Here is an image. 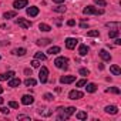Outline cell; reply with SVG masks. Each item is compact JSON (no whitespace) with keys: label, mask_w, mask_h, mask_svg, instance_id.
<instances>
[{"label":"cell","mask_w":121,"mask_h":121,"mask_svg":"<svg viewBox=\"0 0 121 121\" xmlns=\"http://www.w3.org/2000/svg\"><path fill=\"white\" fill-rule=\"evenodd\" d=\"M76 108L74 107H67V108H63V107H58L57 108V112H58V120H69V117L71 114H74Z\"/></svg>","instance_id":"1"},{"label":"cell","mask_w":121,"mask_h":121,"mask_svg":"<svg viewBox=\"0 0 121 121\" xmlns=\"http://www.w3.org/2000/svg\"><path fill=\"white\" fill-rule=\"evenodd\" d=\"M54 64L57 69H61V70H67L69 67V58L67 57H57L54 60Z\"/></svg>","instance_id":"2"},{"label":"cell","mask_w":121,"mask_h":121,"mask_svg":"<svg viewBox=\"0 0 121 121\" xmlns=\"http://www.w3.org/2000/svg\"><path fill=\"white\" fill-rule=\"evenodd\" d=\"M83 13L84 14H95V16H98V14H103L104 10L103 9H97L94 6H87V7L83 9Z\"/></svg>","instance_id":"3"},{"label":"cell","mask_w":121,"mask_h":121,"mask_svg":"<svg viewBox=\"0 0 121 121\" xmlns=\"http://www.w3.org/2000/svg\"><path fill=\"white\" fill-rule=\"evenodd\" d=\"M47 77H48V69L47 67H41L40 73H39V80L40 83H47Z\"/></svg>","instance_id":"4"},{"label":"cell","mask_w":121,"mask_h":121,"mask_svg":"<svg viewBox=\"0 0 121 121\" xmlns=\"http://www.w3.org/2000/svg\"><path fill=\"white\" fill-rule=\"evenodd\" d=\"M83 93L81 91H78V90H71L70 93H69V98L70 100H80V98H83Z\"/></svg>","instance_id":"5"},{"label":"cell","mask_w":121,"mask_h":121,"mask_svg":"<svg viewBox=\"0 0 121 121\" xmlns=\"http://www.w3.org/2000/svg\"><path fill=\"white\" fill-rule=\"evenodd\" d=\"M16 23H17L22 29H29V27L31 26V22H29V20H26V19H23V17H19V19L16 20Z\"/></svg>","instance_id":"6"},{"label":"cell","mask_w":121,"mask_h":121,"mask_svg":"<svg viewBox=\"0 0 121 121\" xmlns=\"http://www.w3.org/2000/svg\"><path fill=\"white\" fill-rule=\"evenodd\" d=\"M77 43H78V40H77V39H73V37L66 39V47H67V48H70V50H73V48L77 46Z\"/></svg>","instance_id":"7"},{"label":"cell","mask_w":121,"mask_h":121,"mask_svg":"<svg viewBox=\"0 0 121 121\" xmlns=\"http://www.w3.org/2000/svg\"><path fill=\"white\" fill-rule=\"evenodd\" d=\"M76 81V76H63L60 77V83L61 84H70V83H74Z\"/></svg>","instance_id":"8"},{"label":"cell","mask_w":121,"mask_h":121,"mask_svg":"<svg viewBox=\"0 0 121 121\" xmlns=\"http://www.w3.org/2000/svg\"><path fill=\"white\" fill-rule=\"evenodd\" d=\"M33 103H34V97H33V95L26 94V95L22 97V104H24V105H30V104H33Z\"/></svg>","instance_id":"9"},{"label":"cell","mask_w":121,"mask_h":121,"mask_svg":"<svg viewBox=\"0 0 121 121\" xmlns=\"http://www.w3.org/2000/svg\"><path fill=\"white\" fill-rule=\"evenodd\" d=\"M26 6H27V0H16V2L13 3V7L16 10H20V9L26 7Z\"/></svg>","instance_id":"10"},{"label":"cell","mask_w":121,"mask_h":121,"mask_svg":"<svg viewBox=\"0 0 121 121\" xmlns=\"http://www.w3.org/2000/svg\"><path fill=\"white\" fill-rule=\"evenodd\" d=\"M98 54H100V57L104 60V61H110V60H111V54H110L107 50H104V48H103V50H100V53H98Z\"/></svg>","instance_id":"11"},{"label":"cell","mask_w":121,"mask_h":121,"mask_svg":"<svg viewBox=\"0 0 121 121\" xmlns=\"http://www.w3.org/2000/svg\"><path fill=\"white\" fill-rule=\"evenodd\" d=\"M37 14H39V7L31 6V7H29V9H27V16L34 17V16H37Z\"/></svg>","instance_id":"12"},{"label":"cell","mask_w":121,"mask_h":121,"mask_svg":"<svg viewBox=\"0 0 121 121\" xmlns=\"http://www.w3.org/2000/svg\"><path fill=\"white\" fill-rule=\"evenodd\" d=\"M22 84V80L20 78H14V77H12L10 80H9V87H19Z\"/></svg>","instance_id":"13"},{"label":"cell","mask_w":121,"mask_h":121,"mask_svg":"<svg viewBox=\"0 0 121 121\" xmlns=\"http://www.w3.org/2000/svg\"><path fill=\"white\" fill-rule=\"evenodd\" d=\"M104 110H105L107 114H118V108L115 105H107Z\"/></svg>","instance_id":"14"},{"label":"cell","mask_w":121,"mask_h":121,"mask_svg":"<svg viewBox=\"0 0 121 121\" xmlns=\"http://www.w3.org/2000/svg\"><path fill=\"white\" fill-rule=\"evenodd\" d=\"M110 71H111L114 76H121V69H120L117 64H112V66L110 67Z\"/></svg>","instance_id":"15"},{"label":"cell","mask_w":121,"mask_h":121,"mask_svg":"<svg viewBox=\"0 0 121 121\" xmlns=\"http://www.w3.org/2000/svg\"><path fill=\"white\" fill-rule=\"evenodd\" d=\"M13 76H14V71H9V73H6V74H0V81H6V80H10Z\"/></svg>","instance_id":"16"},{"label":"cell","mask_w":121,"mask_h":121,"mask_svg":"<svg viewBox=\"0 0 121 121\" xmlns=\"http://www.w3.org/2000/svg\"><path fill=\"white\" fill-rule=\"evenodd\" d=\"M87 53H88V47H87L86 44H81V46L78 47V54H80V56H87Z\"/></svg>","instance_id":"17"},{"label":"cell","mask_w":121,"mask_h":121,"mask_svg":"<svg viewBox=\"0 0 121 121\" xmlns=\"http://www.w3.org/2000/svg\"><path fill=\"white\" fill-rule=\"evenodd\" d=\"M36 43H37V46H41V47H43V46H48V44L51 43V40H50V39H40V40H37Z\"/></svg>","instance_id":"18"},{"label":"cell","mask_w":121,"mask_h":121,"mask_svg":"<svg viewBox=\"0 0 121 121\" xmlns=\"http://www.w3.org/2000/svg\"><path fill=\"white\" fill-rule=\"evenodd\" d=\"M51 110H48V108H39V114L40 115H44V117H48V115H51Z\"/></svg>","instance_id":"19"},{"label":"cell","mask_w":121,"mask_h":121,"mask_svg":"<svg viewBox=\"0 0 121 121\" xmlns=\"http://www.w3.org/2000/svg\"><path fill=\"white\" fill-rule=\"evenodd\" d=\"M47 53L51 54V56H53V54H58V53H60V47H58V46H53V47H50V48L47 50Z\"/></svg>","instance_id":"20"},{"label":"cell","mask_w":121,"mask_h":121,"mask_svg":"<svg viewBox=\"0 0 121 121\" xmlns=\"http://www.w3.org/2000/svg\"><path fill=\"white\" fill-rule=\"evenodd\" d=\"M24 84H26L27 87H34V86L37 84V81H36L34 78H31V77H29V78H26V81H24Z\"/></svg>","instance_id":"21"},{"label":"cell","mask_w":121,"mask_h":121,"mask_svg":"<svg viewBox=\"0 0 121 121\" xmlns=\"http://www.w3.org/2000/svg\"><path fill=\"white\" fill-rule=\"evenodd\" d=\"M87 87H86V90H87V93H94L95 90H97V86L94 84V83H88V84H86Z\"/></svg>","instance_id":"22"},{"label":"cell","mask_w":121,"mask_h":121,"mask_svg":"<svg viewBox=\"0 0 121 121\" xmlns=\"http://www.w3.org/2000/svg\"><path fill=\"white\" fill-rule=\"evenodd\" d=\"M26 48H23V47H20V48H14L13 50V54H16V56H24L26 54Z\"/></svg>","instance_id":"23"},{"label":"cell","mask_w":121,"mask_h":121,"mask_svg":"<svg viewBox=\"0 0 121 121\" xmlns=\"http://www.w3.org/2000/svg\"><path fill=\"white\" fill-rule=\"evenodd\" d=\"M39 30H41V31H50L51 27H50L48 24H46V23H40V24H39Z\"/></svg>","instance_id":"24"},{"label":"cell","mask_w":121,"mask_h":121,"mask_svg":"<svg viewBox=\"0 0 121 121\" xmlns=\"http://www.w3.org/2000/svg\"><path fill=\"white\" fill-rule=\"evenodd\" d=\"M34 58H36V60H41V61H44V60L47 58V56H46L44 53H36V54H34Z\"/></svg>","instance_id":"25"},{"label":"cell","mask_w":121,"mask_h":121,"mask_svg":"<svg viewBox=\"0 0 121 121\" xmlns=\"http://www.w3.org/2000/svg\"><path fill=\"white\" fill-rule=\"evenodd\" d=\"M17 16V13L16 12H6L4 14H3V17L4 19H13V17H16Z\"/></svg>","instance_id":"26"},{"label":"cell","mask_w":121,"mask_h":121,"mask_svg":"<svg viewBox=\"0 0 121 121\" xmlns=\"http://www.w3.org/2000/svg\"><path fill=\"white\" fill-rule=\"evenodd\" d=\"M76 117H77L78 120H87V112H86V111H78V112L76 114Z\"/></svg>","instance_id":"27"},{"label":"cell","mask_w":121,"mask_h":121,"mask_svg":"<svg viewBox=\"0 0 121 121\" xmlns=\"http://www.w3.org/2000/svg\"><path fill=\"white\" fill-rule=\"evenodd\" d=\"M118 34H120V31H118V29H115V30H112V31L108 33V37H110V39H117Z\"/></svg>","instance_id":"28"},{"label":"cell","mask_w":121,"mask_h":121,"mask_svg":"<svg viewBox=\"0 0 121 121\" xmlns=\"http://www.w3.org/2000/svg\"><path fill=\"white\" fill-rule=\"evenodd\" d=\"M87 36L88 37H98L100 33H98V30H90V31H87Z\"/></svg>","instance_id":"29"},{"label":"cell","mask_w":121,"mask_h":121,"mask_svg":"<svg viewBox=\"0 0 121 121\" xmlns=\"http://www.w3.org/2000/svg\"><path fill=\"white\" fill-rule=\"evenodd\" d=\"M105 91H107V93H112V94H120V88H118V87H110V88H107Z\"/></svg>","instance_id":"30"},{"label":"cell","mask_w":121,"mask_h":121,"mask_svg":"<svg viewBox=\"0 0 121 121\" xmlns=\"http://www.w3.org/2000/svg\"><path fill=\"white\" fill-rule=\"evenodd\" d=\"M53 10L57 12V13H64L66 12V7L64 6H57V7H53Z\"/></svg>","instance_id":"31"},{"label":"cell","mask_w":121,"mask_h":121,"mask_svg":"<svg viewBox=\"0 0 121 121\" xmlns=\"http://www.w3.org/2000/svg\"><path fill=\"white\" fill-rule=\"evenodd\" d=\"M78 73H80L81 76H84V77L90 74V71H88V69H80V70H78Z\"/></svg>","instance_id":"32"},{"label":"cell","mask_w":121,"mask_h":121,"mask_svg":"<svg viewBox=\"0 0 121 121\" xmlns=\"http://www.w3.org/2000/svg\"><path fill=\"white\" fill-rule=\"evenodd\" d=\"M43 98H44V100H47V101H51V100L54 98V95H53V94H50V93H46V94L43 95Z\"/></svg>","instance_id":"33"},{"label":"cell","mask_w":121,"mask_h":121,"mask_svg":"<svg viewBox=\"0 0 121 121\" xmlns=\"http://www.w3.org/2000/svg\"><path fill=\"white\" fill-rule=\"evenodd\" d=\"M94 3L97 4V6H101V7H104L107 3H105V0H94Z\"/></svg>","instance_id":"34"},{"label":"cell","mask_w":121,"mask_h":121,"mask_svg":"<svg viewBox=\"0 0 121 121\" xmlns=\"http://www.w3.org/2000/svg\"><path fill=\"white\" fill-rule=\"evenodd\" d=\"M86 84H87V81H86V80H84V78H83V80H78V81H77V84H76V86H77V87H84V86H86Z\"/></svg>","instance_id":"35"},{"label":"cell","mask_w":121,"mask_h":121,"mask_svg":"<svg viewBox=\"0 0 121 121\" xmlns=\"http://www.w3.org/2000/svg\"><path fill=\"white\" fill-rule=\"evenodd\" d=\"M107 27H115V29H118L120 27V23L118 22H115V23H107Z\"/></svg>","instance_id":"36"},{"label":"cell","mask_w":121,"mask_h":121,"mask_svg":"<svg viewBox=\"0 0 121 121\" xmlns=\"http://www.w3.org/2000/svg\"><path fill=\"white\" fill-rule=\"evenodd\" d=\"M9 107H12V108H19V103H16V101H10V103H9Z\"/></svg>","instance_id":"37"},{"label":"cell","mask_w":121,"mask_h":121,"mask_svg":"<svg viewBox=\"0 0 121 121\" xmlns=\"http://www.w3.org/2000/svg\"><path fill=\"white\" fill-rule=\"evenodd\" d=\"M0 112H3V114H9V112H10V110H9V108H6V107H0Z\"/></svg>","instance_id":"38"},{"label":"cell","mask_w":121,"mask_h":121,"mask_svg":"<svg viewBox=\"0 0 121 121\" xmlns=\"http://www.w3.org/2000/svg\"><path fill=\"white\" fill-rule=\"evenodd\" d=\"M17 118H19V120H30V117H29V115H23V114L17 115Z\"/></svg>","instance_id":"39"},{"label":"cell","mask_w":121,"mask_h":121,"mask_svg":"<svg viewBox=\"0 0 121 121\" xmlns=\"http://www.w3.org/2000/svg\"><path fill=\"white\" fill-rule=\"evenodd\" d=\"M31 66H33V67H39V66H40L39 60H33V61H31Z\"/></svg>","instance_id":"40"},{"label":"cell","mask_w":121,"mask_h":121,"mask_svg":"<svg viewBox=\"0 0 121 121\" xmlns=\"http://www.w3.org/2000/svg\"><path fill=\"white\" fill-rule=\"evenodd\" d=\"M80 27H81V29H86V27H88V24H87L86 22H81V24H80Z\"/></svg>","instance_id":"41"},{"label":"cell","mask_w":121,"mask_h":121,"mask_svg":"<svg viewBox=\"0 0 121 121\" xmlns=\"http://www.w3.org/2000/svg\"><path fill=\"white\" fill-rule=\"evenodd\" d=\"M24 74H26V76H31V70H30V69H26V70H24Z\"/></svg>","instance_id":"42"},{"label":"cell","mask_w":121,"mask_h":121,"mask_svg":"<svg viewBox=\"0 0 121 121\" xmlns=\"http://www.w3.org/2000/svg\"><path fill=\"white\" fill-rule=\"evenodd\" d=\"M67 24H69V26H74V24H76V22L71 19V20H69V22H67Z\"/></svg>","instance_id":"43"},{"label":"cell","mask_w":121,"mask_h":121,"mask_svg":"<svg viewBox=\"0 0 121 121\" xmlns=\"http://www.w3.org/2000/svg\"><path fill=\"white\" fill-rule=\"evenodd\" d=\"M115 44L120 46V44H121V39H117V40H115Z\"/></svg>","instance_id":"44"},{"label":"cell","mask_w":121,"mask_h":121,"mask_svg":"<svg viewBox=\"0 0 121 121\" xmlns=\"http://www.w3.org/2000/svg\"><path fill=\"white\" fill-rule=\"evenodd\" d=\"M54 3H64V0H53Z\"/></svg>","instance_id":"45"},{"label":"cell","mask_w":121,"mask_h":121,"mask_svg":"<svg viewBox=\"0 0 121 121\" xmlns=\"http://www.w3.org/2000/svg\"><path fill=\"white\" fill-rule=\"evenodd\" d=\"M2 93H3V87H2V86H0V94H2Z\"/></svg>","instance_id":"46"},{"label":"cell","mask_w":121,"mask_h":121,"mask_svg":"<svg viewBox=\"0 0 121 121\" xmlns=\"http://www.w3.org/2000/svg\"><path fill=\"white\" fill-rule=\"evenodd\" d=\"M3 101H4V100H3L2 97H0V104H3Z\"/></svg>","instance_id":"47"},{"label":"cell","mask_w":121,"mask_h":121,"mask_svg":"<svg viewBox=\"0 0 121 121\" xmlns=\"http://www.w3.org/2000/svg\"><path fill=\"white\" fill-rule=\"evenodd\" d=\"M0 58H2V57H0Z\"/></svg>","instance_id":"48"}]
</instances>
